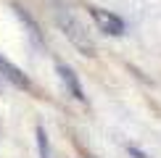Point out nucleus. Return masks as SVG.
<instances>
[{
    "label": "nucleus",
    "instance_id": "obj_1",
    "mask_svg": "<svg viewBox=\"0 0 161 158\" xmlns=\"http://www.w3.org/2000/svg\"><path fill=\"white\" fill-rule=\"evenodd\" d=\"M50 5H53V18H56L58 29L64 32V37L69 40L82 55L92 58V55H95V42H92L90 32L85 29V24L79 21V16L66 3H61V0H50Z\"/></svg>",
    "mask_w": 161,
    "mask_h": 158
},
{
    "label": "nucleus",
    "instance_id": "obj_2",
    "mask_svg": "<svg viewBox=\"0 0 161 158\" xmlns=\"http://www.w3.org/2000/svg\"><path fill=\"white\" fill-rule=\"evenodd\" d=\"M87 11H90V16L95 18V24L100 26V32H106V34H111V37L124 34V21L116 16V13H111L106 8H95V5H90Z\"/></svg>",
    "mask_w": 161,
    "mask_h": 158
},
{
    "label": "nucleus",
    "instance_id": "obj_3",
    "mask_svg": "<svg viewBox=\"0 0 161 158\" xmlns=\"http://www.w3.org/2000/svg\"><path fill=\"white\" fill-rule=\"evenodd\" d=\"M0 76L3 79H8L11 84H16L19 90H26V92H32V82H29V76L24 74L19 66H13L11 61H5L3 55H0Z\"/></svg>",
    "mask_w": 161,
    "mask_h": 158
},
{
    "label": "nucleus",
    "instance_id": "obj_4",
    "mask_svg": "<svg viewBox=\"0 0 161 158\" xmlns=\"http://www.w3.org/2000/svg\"><path fill=\"white\" fill-rule=\"evenodd\" d=\"M56 71H58V76H61V82L66 84L69 95L77 97V100H85V90H82V84H79L74 69H71V66H66V63H56Z\"/></svg>",
    "mask_w": 161,
    "mask_h": 158
},
{
    "label": "nucleus",
    "instance_id": "obj_5",
    "mask_svg": "<svg viewBox=\"0 0 161 158\" xmlns=\"http://www.w3.org/2000/svg\"><path fill=\"white\" fill-rule=\"evenodd\" d=\"M16 13H19V16H21V21L26 24V29H29V34H32V40H35L37 45H42V34H40V26H37L35 21H32V16H29V13H26V11L21 8V5H16Z\"/></svg>",
    "mask_w": 161,
    "mask_h": 158
},
{
    "label": "nucleus",
    "instance_id": "obj_6",
    "mask_svg": "<svg viewBox=\"0 0 161 158\" xmlns=\"http://www.w3.org/2000/svg\"><path fill=\"white\" fill-rule=\"evenodd\" d=\"M37 150H40V158H53L50 153V142H48V134H45L42 127H37Z\"/></svg>",
    "mask_w": 161,
    "mask_h": 158
},
{
    "label": "nucleus",
    "instance_id": "obj_7",
    "mask_svg": "<svg viewBox=\"0 0 161 158\" xmlns=\"http://www.w3.org/2000/svg\"><path fill=\"white\" fill-rule=\"evenodd\" d=\"M127 150H130V155H132V158H148V155L143 153V150H137L135 145H130V148H127Z\"/></svg>",
    "mask_w": 161,
    "mask_h": 158
}]
</instances>
